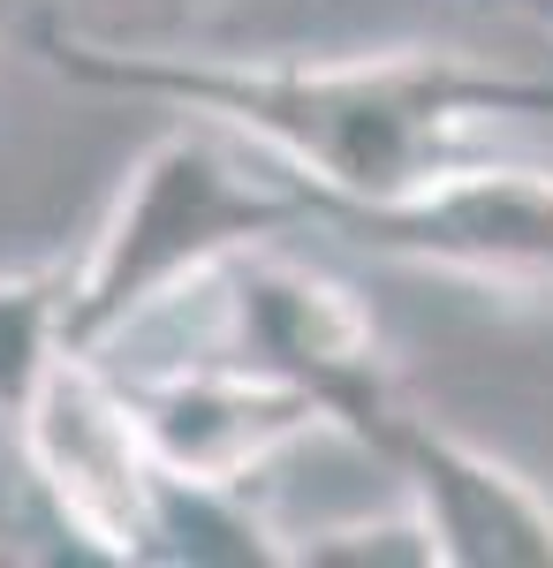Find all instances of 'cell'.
<instances>
[{
    "instance_id": "obj_1",
    "label": "cell",
    "mask_w": 553,
    "mask_h": 568,
    "mask_svg": "<svg viewBox=\"0 0 553 568\" xmlns=\"http://www.w3.org/2000/svg\"><path fill=\"white\" fill-rule=\"evenodd\" d=\"M53 77L114 99H152L243 136L303 190V205H386L418 182L501 152L515 130H553V77L493 69L455 45L386 53H174L114 45L69 23L31 31Z\"/></svg>"
},
{
    "instance_id": "obj_2",
    "label": "cell",
    "mask_w": 553,
    "mask_h": 568,
    "mask_svg": "<svg viewBox=\"0 0 553 568\" xmlns=\"http://www.w3.org/2000/svg\"><path fill=\"white\" fill-rule=\"evenodd\" d=\"M311 227L303 190L243 136L182 114L122 168L84 258L69 273V349L114 356L220 265Z\"/></svg>"
},
{
    "instance_id": "obj_3",
    "label": "cell",
    "mask_w": 553,
    "mask_h": 568,
    "mask_svg": "<svg viewBox=\"0 0 553 568\" xmlns=\"http://www.w3.org/2000/svg\"><path fill=\"white\" fill-rule=\"evenodd\" d=\"M182 304H198L213 318V349L303 387L326 409V425L341 439H356L364 455H380L394 417L410 409V387H402L364 296L334 273L289 258L281 243L243 251Z\"/></svg>"
},
{
    "instance_id": "obj_4",
    "label": "cell",
    "mask_w": 553,
    "mask_h": 568,
    "mask_svg": "<svg viewBox=\"0 0 553 568\" xmlns=\"http://www.w3.org/2000/svg\"><path fill=\"white\" fill-rule=\"evenodd\" d=\"M8 463L23 470L46 524L84 561L152 568L160 561V508H168V463L137 425L122 372L91 349L53 364L39 402L8 433Z\"/></svg>"
},
{
    "instance_id": "obj_5",
    "label": "cell",
    "mask_w": 553,
    "mask_h": 568,
    "mask_svg": "<svg viewBox=\"0 0 553 568\" xmlns=\"http://www.w3.org/2000/svg\"><path fill=\"white\" fill-rule=\"evenodd\" d=\"M319 235L493 296H553V160L477 152L386 205H311Z\"/></svg>"
},
{
    "instance_id": "obj_6",
    "label": "cell",
    "mask_w": 553,
    "mask_h": 568,
    "mask_svg": "<svg viewBox=\"0 0 553 568\" xmlns=\"http://www.w3.org/2000/svg\"><path fill=\"white\" fill-rule=\"evenodd\" d=\"M122 387L137 402V425L152 439V455L168 463L174 478H198V485H235L243 493L296 439L334 433L326 409L303 387H289V379L258 372L243 356L213 349V342L174 356V364H137V372H122Z\"/></svg>"
},
{
    "instance_id": "obj_7",
    "label": "cell",
    "mask_w": 553,
    "mask_h": 568,
    "mask_svg": "<svg viewBox=\"0 0 553 568\" xmlns=\"http://www.w3.org/2000/svg\"><path fill=\"white\" fill-rule=\"evenodd\" d=\"M372 463L394 470L402 500L432 530L440 568H553V500L509 455L448 433L418 402L394 417Z\"/></svg>"
},
{
    "instance_id": "obj_8",
    "label": "cell",
    "mask_w": 553,
    "mask_h": 568,
    "mask_svg": "<svg viewBox=\"0 0 553 568\" xmlns=\"http://www.w3.org/2000/svg\"><path fill=\"white\" fill-rule=\"evenodd\" d=\"M69 273L77 258H46L0 273V439L23 425L53 364L69 356Z\"/></svg>"
},
{
    "instance_id": "obj_9",
    "label": "cell",
    "mask_w": 553,
    "mask_h": 568,
    "mask_svg": "<svg viewBox=\"0 0 553 568\" xmlns=\"http://www.w3.org/2000/svg\"><path fill=\"white\" fill-rule=\"evenodd\" d=\"M289 568H440V554H432V530L418 524V508L394 500L386 516L289 530Z\"/></svg>"
},
{
    "instance_id": "obj_10",
    "label": "cell",
    "mask_w": 553,
    "mask_h": 568,
    "mask_svg": "<svg viewBox=\"0 0 553 568\" xmlns=\"http://www.w3.org/2000/svg\"><path fill=\"white\" fill-rule=\"evenodd\" d=\"M509 8H523V16H531L539 31H553V0H509Z\"/></svg>"
}]
</instances>
